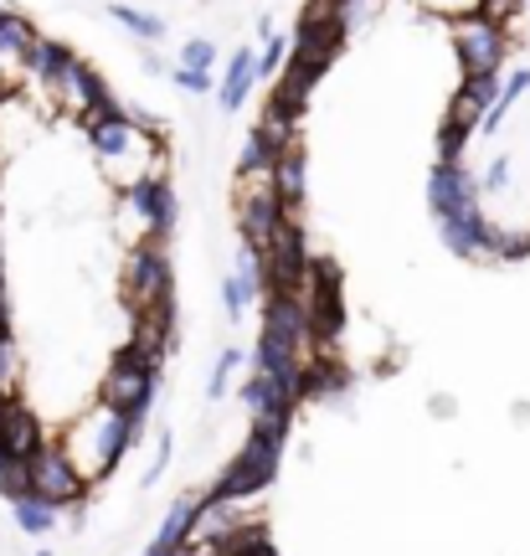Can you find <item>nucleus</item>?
I'll return each mask as SVG.
<instances>
[{
    "instance_id": "obj_1",
    "label": "nucleus",
    "mask_w": 530,
    "mask_h": 556,
    "mask_svg": "<svg viewBox=\"0 0 530 556\" xmlns=\"http://www.w3.org/2000/svg\"><path fill=\"white\" fill-rule=\"evenodd\" d=\"M428 212L443 232V248L453 258H484V206H479V180L464 160H438L428 170Z\"/></svg>"
},
{
    "instance_id": "obj_2",
    "label": "nucleus",
    "mask_w": 530,
    "mask_h": 556,
    "mask_svg": "<svg viewBox=\"0 0 530 556\" xmlns=\"http://www.w3.org/2000/svg\"><path fill=\"white\" fill-rule=\"evenodd\" d=\"M139 428L144 422H129V417H118V413H109V407H99L93 417H83L78 428L67 433V458L78 464V475L93 484V479H103L109 469H114L118 458L129 454V443L139 438Z\"/></svg>"
},
{
    "instance_id": "obj_3",
    "label": "nucleus",
    "mask_w": 530,
    "mask_h": 556,
    "mask_svg": "<svg viewBox=\"0 0 530 556\" xmlns=\"http://www.w3.org/2000/svg\"><path fill=\"white\" fill-rule=\"evenodd\" d=\"M118 289H124L129 315H144V309H155V304H176V268H171L165 242H139V248H129V263H124Z\"/></svg>"
},
{
    "instance_id": "obj_4",
    "label": "nucleus",
    "mask_w": 530,
    "mask_h": 556,
    "mask_svg": "<svg viewBox=\"0 0 530 556\" xmlns=\"http://www.w3.org/2000/svg\"><path fill=\"white\" fill-rule=\"evenodd\" d=\"M155 392H160V371L155 366H144L129 345H118L114 361H109V377H103V387H99V407L129 417V422H144Z\"/></svg>"
},
{
    "instance_id": "obj_5",
    "label": "nucleus",
    "mask_w": 530,
    "mask_h": 556,
    "mask_svg": "<svg viewBox=\"0 0 530 556\" xmlns=\"http://www.w3.org/2000/svg\"><path fill=\"white\" fill-rule=\"evenodd\" d=\"M453 58L464 67V78H505L510 58V26H494L490 16H464L449 26Z\"/></svg>"
},
{
    "instance_id": "obj_6",
    "label": "nucleus",
    "mask_w": 530,
    "mask_h": 556,
    "mask_svg": "<svg viewBox=\"0 0 530 556\" xmlns=\"http://www.w3.org/2000/svg\"><path fill=\"white\" fill-rule=\"evenodd\" d=\"M118 217L139 222V238L144 242H165L180 222V201L171 176H144L135 186H124L118 191Z\"/></svg>"
},
{
    "instance_id": "obj_7",
    "label": "nucleus",
    "mask_w": 530,
    "mask_h": 556,
    "mask_svg": "<svg viewBox=\"0 0 530 556\" xmlns=\"http://www.w3.org/2000/svg\"><path fill=\"white\" fill-rule=\"evenodd\" d=\"M278 222H283V201L274 191V170L268 176H248L237 180V238L248 253H268V242H274Z\"/></svg>"
},
{
    "instance_id": "obj_8",
    "label": "nucleus",
    "mask_w": 530,
    "mask_h": 556,
    "mask_svg": "<svg viewBox=\"0 0 530 556\" xmlns=\"http://www.w3.org/2000/svg\"><path fill=\"white\" fill-rule=\"evenodd\" d=\"M47 99H52V109H62V114H73V119H93V114H103V109H114V99H109V83L88 67V62L78 58V52H67L62 58V67L52 73V83L41 88Z\"/></svg>"
},
{
    "instance_id": "obj_9",
    "label": "nucleus",
    "mask_w": 530,
    "mask_h": 556,
    "mask_svg": "<svg viewBox=\"0 0 530 556\" xmlns=\"http://www.w3.org/2000/svg\"><path fill=\"white\" fill-rule=\"evenodd\" d=\"M278 448H283V433H278V428H253V438L237 448L232 469L212 484V495H227V500L257 495V490L274 479V469H278Z\"/></svg>"
},
{
    "instance_id": "obj_10",
    "label": "nucleus",
    "mask_w": 530,
    "mask_h": 556,
    "mask_svg": "<svg viewBox=\"0 0 530 556\" xmlns=\"http://www.w3.org/2000/svg\"><path fill=\"white\" fill-rule=\"evenodd\" d=\"M26 490H31V500H41V505L67 510V505H83V495H88V479L78 475V464L67 458V448H62V443H47V448L26 464Z\"/></svg>"
},
{
    "instance_id": "obj_11",
    "label": "nucleus",
    "mask_w": 530,
    "mask_h": 556,
    "mask_svg": "<svg viewBox=\"0 0 530 556\" xmlns=\"http://www.w3.org/2000/svg\"><path fill=\"white\" fill-rule=\"evenodd\" d=\"M37 21L21 16L16 5H0V83L16 88L26 78V52L37 47Z\"/></svg>"
},
{
    "instance_id": "obj_12",
    "label": "nucleus",
    "mask_w": 530,
    "mask_h": 556,
    "mask_svg": "<svg viewBox=\"0 0 530 556\" xmlns=\"http://www.w3.org/2000/svg\"><path fill=\"white\" fill-rule=\"evenodd\" d=\"M47 443H52V438H47V428H41V417L16 397L11 407H5V417H0V454L16 458V464H31Z\"/></svg>"
},
{
    "instance_id": "obj_13",
    "label": "nucleus",
    "mask_w": 530,
    "mask_h": 556,
    "mask_svg": "<svg viewBox=\"0 0 530 556\" xmlns=\"http://www.w3.org/2000/svg\"><path fill=\"white\" fill-rule=\"evenodd\" d=\"M253 88H257V47H237L227 67H222V78H216V109L237 114L242 103L253 99Z\"/></svg>"
},
{
    "instance_id": "obj_14",
    "label": "nucleus",
    "mask_w": 530,
    "mask_h": 556,
    "mask_svg": "<svg viewBox=\"0 0 530 556\" xmlns=\"http://www.w3.org/2000/svg\"><path fill=\"white\" fill-rule=\"evenodd\" d=\"M257 294H263V258L242 248L237 268L222 278V304H227V315H232V319H242L257 304Z\"/></svg>"
},
{
    "instance_id": "obj_15",
    "label": "nucleus",
    "mask_w": 530,
    "mask_h": 556,
    "mask_svg": "<svg viewBox=\"0 0 530 556\" xmlns=\"http://www.w3.org/2000/svg\"><path fill=\"white\" fill-rule=\"evenodd\" d=\"M304 170H310V150H304V139H294L274 165V191L289 217H299V206H304Z\"/></svg>"
},
{
    "instance_id": "obj_16",
    "label": "nucleus",
    "mask_w": 530,
    "mask_h": 556,
    "mask_svg": "<svg viewBox=\"0 0 530 556\" xmlns=\"http://www.w3.org/2000/svg\"><path fill=\"white\" fill-rule=\"evenodd\" d=\"M526 93H530V62H526V67H515V73H505V78H500V99H494V109L484 114V124H479V135H484V139L500 135V129H505V119H510V109H515L520 99H526Z\"/></svg>"
},
{
    "instance_id": "obj_17",
    "label": "nucleus",
    "mask_w": 530,
    "mask_h": 556,
    "mask_svg": "<svg viewBox=\"0 0 530 556\" xmlns=\"http://www.w3.org/2000/svg\"><path fill=\"white\" fill-rule=\"evenodd\" d=\"M278 155H283V150H278L274 139L263 135V129H253V135L242 139V150H237V180H248V176H268V170L278 165Z\"/></svg>"
},
{
    "instance_id": "obj_18",
    "label": "nucleus",
    "mask_w": 530,
    "mask_h": 556,
    "mask_svg": "<svg viewBox=\"0 0 530 556\" xmlns=\"http://www.w3.org/2000/svg\"><path fill=\"white\" fill-rule=\"evenodd\" d=\"M109 16L129 31V37H139V41H160L165 37V21L155 16V11H139V5H124V0H114L109 5Z\"/></svg>"
},
{
    "instance_id": "obj_19",
    "label": "nucleus",
    "mask_w": 530,
    "mask_h": 556,
    "mask_svg": "<svg viewBox=\"0 0 530 556\" xmlns=\"http://www.w3.org/2000/svg\"><path fill=\"white\" fill-rule=\"evenodd\" d=\"M62 58H67V47H62V41L37 37V47L26 52V78L37 83V88H47V83H52V73L62 67Z\"/></svg>"
},
{
    "instance_id": "obj_20",
    "label": "nucleus",
    "mask_w": 530,
    "mask_h": 556,
    "mask_svg": "<svg viewBox=\"0 0 530 556\" xmlns=\"http://www.w3.org/2000/svg\"><path fill=\"white\" fill-rule=\"evenodd\" d=\"M11 516H16V526L26 531V536H47V531H58V510L52 505H41V500H16L11 505Z\"/></svg>"
},
{
    "instance_id": "obj_21",
    "label": "nucleus",
    "mask_w": 530,
    "mask_h": 556,
    "mask_svg": "<svg viewBox=\"0 0 530 556\" xmlns=\"http://www.w3.org/2000/svg\"><path fill=\"white\" fill-rule=\"evenodd\" d=\"M289 58H294V37H283V31H274V37L257 47V83L278 78L283 67H289Z\"/></svg>"
},
{
    "instance_id": "obj_22",
    "label": "nucleus",
    "mask_w": 530,
    "mask_h": 556,
    "mask_svg": "<svg viewBox=\"0 0 530 556\" xmlns=\"http://www.w3.org/2000/svg\"><path fill=\"white\" fill-rule=\"evenodd\" d=\"M242 366V345H227L212 366V381H206V397H227L232 392V371Z\"/></svg>"
},
{
    "instance_id": "obj_23",
    "label": "nucleus",
    "mask_w": 530,
    "mask_h": 556,
    "mask_svg": "<svg viewBox=\"0 0 530 556\" xmlns=\"http://www.w3.org/2000/svg\"><path fill=\"white\" fill-rule=\"evenodd\" d=\"M21 381V345L16 336H0V397H16Z\"/></svg>"
},
{
    "instance_id": "obj_24",
    "label": "nucleus",
    "mask_w": 530,
    "mask_h": 556,
    "mask_svg": "<svg viewBox=\"0 0 530 556\" xmlns=\"http://www.w3.org/2000/svg\"><path fill=\"white\" fill-rule=\"evenodd\" d=\"M176 67H186V73H212L216 67V41L212 37H191L186 47H180Z\"/></svg>"
},
{
    "instance_id": "obj_25",
    "label": "nucleus",
    "mask_w": 530,
    "mask_h": 556,
    "mask_svg": "<svg viewBox=\"0 0 530 556\" xmlns=\"http://www.w3.org/2000/svg\"><path fill=\"white\" fill-rule=\"evenodd\" d=\"M417 5H422L428 16H443L453 26V21H464V16H479L484 0H417Z\"/></svg>"
},
{
    "instance_id": "obj_26",
    "label": "nucleus",
    "mask_w": 530,
    "mask_h": 556,
    "mask_svg": "<svg viewBox=\"0 0 530 556\" xmlns=\"http://www.w3.org/2000/svg\"><path fill=\"white\" fill-rule=\"evenodd\" d=\"M510 170H515L510 155H494L490 165H484V176H479V191H484V197H500V191L510 186Z\"/></svg>"
},
{
    "instance_id": "obj_27",
    "label": "nucleus",
    "mask_w": 530,
    "mask_h": 556,
    "mask_svg": "<svg viewBox=\"0 0 530 556\" xmlns=\"http://www.w3.org/2000/svg\"><path fill=\"white\" fill-rule=\"evenodd\" d=\"M171 78H176V88L186 99H206V93L216 99V73H186V67H176Z\"/></svg>"
},
{
    "instance_id": "obj_28",
    "label": "nucleus",
    "mask_w": 530,
    "mask_h": 556,
    "mask_svg": "<svg viewBox=\"0 0 530 556\" xmlns=\"http://www.w3.org/2000/svg\"><path fill=\"white\" fill-rule=\"evenodd\" d=\"M171 454H176V438L171 433H160V448H155V458H150V469H144V490L155 484L160 475H165V464H171Z\"/></svg>"
},
{
    "instance_id": "obj_29",
    "label": "nucleus",
    "mask_w": 530,
    "mask_h": 556,
    "mask_svg": "<svg viewBox=\"0 0 530 556\" xmlns=\"http://www.w3.org/2000/svg\"><path fill=\"white\" fill-rule=\"evenodd\" d=\"M31 556H58V552H31Z\"/></svg>"
},
{
    "instance_id": "obj_30",
    "label": "nucleus",
    "mask_w": 530,
    "mask_h": 556,
    "mask_svg": "<svg viewBox=\"0 0 530 556\" xmlns=\"http://www.w3.org/2000/svg\"><path fill=\"white\" fill-rule=\"evenodd\" d=\"M526 5H530V0H520V11H526Z\"/></svg>"
}]
</instances>
